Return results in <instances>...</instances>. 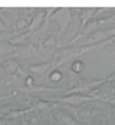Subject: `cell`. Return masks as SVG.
Returning <instances> with one entry per match:
<instances>
[{
    "instance_id": "6da1fadb",
    "label": "cell",
    "mask_w": 115,
    "mask_h": 125,
    "mask_svg": "<svg viewBox=\"0 0 115 125\" xmlns=\"http://www.w3.org/2000/svg\"><path fill=\"white\" fill-rule=\"evenodd\" d=\"M92 96H94L96 99H103V101H106V103L115 104V85H112V83L106 80L100 89H96V90L92 92Z\"/></svg>"
},
{
    "instance_id": "7a4b0ae2",
    "label": "cell",
    "mask_w": 115,
    "mask_h": 125,
    "mask_svg": "<svg viewBox=\"0 0 115 125\" xmlns=\"http://www.w3.org/2000/svg\"><path fill=\"white\" fill-rule=\"evenodd\" d=\"M72 12V9H68V7H63V9H58L56 10V19H58V23H59V26H61V33L63 31H66V28H68V23L72 21V16H68Z\"/></svg>"
},
{
    "instance_id": "3957f363",
    "label": "cell",
    "mask_w": 115,
    "mask_h": 125,
    "mask_svg": "<svg viewBox=\"0 0 115 125\" xmlns=\"http://www.w3.org/2000/svg\"><path fill=\"white\" fill-rule=\"evenodd\" d=\"M4 68H5V71H9V73H12V75H25L21 64H19L16 59H7V61L4 62Z\"/></svg>"
},
{
    "instance_id": "277c9868",
    "label": "cell",
    "mask_w": 115,
    "mask_h": 125,
    "mask_svg": "<svg viewBox=\"0 0 115 125\" xmlns=\"http://www.w3.org/2000/svg\"><path fill=\"white\" fill-rule=\"evenodd\" d=\"M98 12V9H94V7H91V9H80V26H82V31H84V28L87 26V23H89V19H92L94 18V14Z\"/></svg>"
},
{
    "instance_id": "5b68a950",
    "label": "cell",
    "mask_w": 115,
    "mask_h": 125,
    "mask_svg": "<svg viewBox=\"0 0 115 125\" xmlns=\"http://www.w3.org/2000/svg\"><path fill=\"white\" fill-rule=\"evenodd\" d=\"M44 9H40V10H37V16H35V19H31V23H30V26H28V33H33V31H37L38 28H40V23L44 21Z\"/></svg>"
},
{
    "instance_id": "8992f818",
    "label": "cell",
    "mask_w": 115,
    "mask_h": 125,
    "mask_svg": "<svg viewBox=\"0 0 115 125\" xmlns=\"http://www.w3.org/2000/svg\"><path fill=\"white\" fill-rule=\"evenodd\" d=\"M31 73H35V75H44V73H52V62H44V64H33L30 68Z\"/></svg>"
},
{
    "instance_id": "52a82bcc",
    "label": "cell",
    "mask_w": 115,
    "mask_h": 125,
    "mask_svg": "<svg viewBox=\"0 0 115 125\" xmlns=\"http://www.w3.org/2000/svg\"><path fill=\"white\" fill-rule=\"evenodd\" d=\"M56 120H58L61 125H82L80 122H77V120L72 118L68 113H63V111H58V113H56Z\"/></svg>"
},
{
    "instance_id": "ba28073f",
    "label": "cell",
    "mask_w": 115,
    "mask_h": 125,
    "mask_svg": "<svg viewBox=\"0 0 115 125\" xmlns=\"http://www.w3.org/2000/svg\"><path fill=\"white\" fill-rule=\"evenodd\" d=\"M75 113L80 120H91L94 115H98V111H91V109L87 111V109H82V108H75Z\"/></svg>"
},
{
    "instance_id": "9c48e42d",
    "label": "cell",
    "mask_w": 115,
    "mask_h": 125,
    "mask_svg": "<svg viewBox=\"0 0 115 125\" xmlns=\"http://www.w3.org/2000/svg\"><path fill=\"white\" fill-rule=\"evenodd\" d=\"M54 108V103H47V101H38L35 109H38V111H51V109Z\"/></svg>"
},
{
    "instance_id": "30bf717a",
    "label": "cell",
    "mask_w": 115,
    "mask_h": 125,
    "mask_svg": "<svg viewBox=\"0 0 115 125\" xmlns=\"http://www.w3.org/2000/svg\"><path fill=\"white\" fill-rule=\"evenodd\" d=\"M106 80H108V82H113V83H115V73H113L112 76H108V78H106Z\"/></svg>"
}]
</instances>
